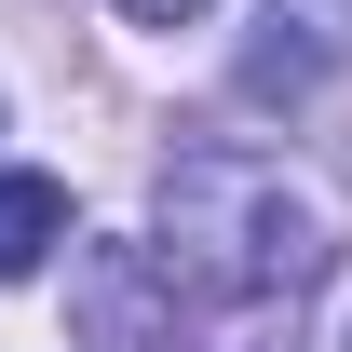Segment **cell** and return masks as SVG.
Wrapping results in <instances>:
<instances>
[{"mask_svg": "<svg viewBox=\"0 0 352 352\" xmlns=\"http://www.w3.org/2000/svg\"><path fill=\"white\" fill-rule=\"evenodd\" d=\"M149 258H163V285H204L230 311H298L339 271V217L271 149H190L163 176V244Z\"/></svg>", "mask_w": 352, "mask_h": 352, "instance_id": "1", "label": "cell"}, {"mask_svg": "<svg viewBox=\"0 0 352 352\" xmlns=\"http://www.w3.org/2000/svg\"><path fill=\"white\" fill-rule=\"evenodd\" d=\"M325 54H339V0H271V41L244 54V95H298Z\"/></svg>", "mask_w": 352, "mask_h": 352, "instance_id": "2", "label": "cell"}, {"mask_svg": "<svg viewBox=\"0 0 352 352\" xmlns=\"http://www.w3.org/2000/svg\"><path fill=\"white\" fill-rule=\"evenodd\" d=\"M135 28H190V14H217V0H122Z\"/></svg>", "mask_w": 352, "mask_h": 352, "instance_id": "4", "label": "cell"}, {"mask_svg": "<svg viewBox=\"0 0 352 352\" xmlns=\"http://www.w3.org/2000/svg\"><path fill=\"white\" fill-rule=\"evenodd\" d=\"M54 244H68V190L14 163V176H0V285H28V271H41Z\"/></svg>", "mask_w": 352, "mask_h": 352, "instance_id": "3", "label": "cell"}]
</instances>
